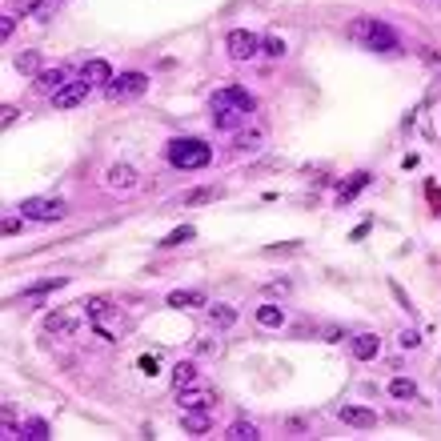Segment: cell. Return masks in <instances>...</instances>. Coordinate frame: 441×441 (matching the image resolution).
<instances>
[{
	"mask_svg": "<svg viewBox=\"0 0 441 441\" xmlns=\"http://www.w3.org/2000/svg\"><path fill=\"white\" fill-rule=\"evenodd\" d=\"M169 165L172 169H205L208 160H213V153H208L205 141H193V136H177V141H169Z\"/></svg>",
	"mask_w": 441,
	"mask_h": 441,
	"instance_id": "1",
	"label": "cell"
},
{
	"mask_svg": "<svg viewBox=\"0 0 441 441\" xmlns=\"http://www.w3.org/2000/svg\"><path fill=\"white\" fill-rule=\"evenodd\" d=\"M349 37L361 40L373 52H397V33L389 25H381V20H353L349 25Z\"/></svg>",
	"mask_w": 441,
	"mask_h": 441,
	"instance_id": "2",
	"label": "cell"
},
{
	"mask_svg": "<svg viewBox=\"0 0 441 441\" xmlns=\"http://www.w3.org/2000/svg\"><path fill=\"white\" fill-rule=\"evenodd\" d=\"M213 109H229V112H253L257 109V100H253V93L249 88H241V85H229V88H220L217 97H213Z\"/></svg>",
	"mask_w": 441,
	"mask_h": 441,
	"instance_id": "3",
	"label": "cell"
},
{
	"mask_svg": "<svg viewBox=\"0 0 441 441\" xmlns=\"http://www.w3.org/2000/svg\"><path fill=\"white\" fill-rule=\"evenodd\" d=\"M69 213L64 201H49V196H28L25 205H20V217L28 220H61Z\"/></svg>",
	"mask_w": 441,
	"mask_h": 441,
	"instance_id": "4",
	"label": "cell"
},
{
	"mask_svg": "<svg viewBox=\"0 0 441 441\" xmlns=\"http://www.w3.org/2000/svg\"><path fill=\"white\" fill-rule=\"evenodd\" d=\"M145 88H148V76H145V73H121V76H112L109 97H112V100L145 97Z\"/></svg>",
	"mask_w": 441,
	"mask_h": 441,
	"instance_id": "5",
	"label": "cell"
},
{
	"mask_svg": "<svg viewBox=\"0 0 441 441\" xmlns=\"http://www.w3.org/2000/svg\"><path fill=\"white\" fill-rule=\"evenodd\" d=\"M225 49H229L233 61H249V57H257L261 40H257V33H249V28H233V33L225 37Z\"/></svg>",
	"mask_w": 441,
	"mask_h": 441,
	"instance_id": "6",
	"label": "cell"
},
{
	"mask_svg": "<svg viewBox=\"0 0 441 441\" xmlns=\"http://www.w3.org/2000/svg\"><path fill=\"white\" fill-rule=\"evenodd\" d=\"M213 401H217V393L208 389V385H193V381H189V385L177 389V405H181V409H208Z\"/></svg>",
	"mask_w": 441,
	"mask_h": 441,
	"instance_id": "7",
	"label": "cell"
},
{
	"mask_svg": "<svg viewBox=\"0 0 441 441\" xmlns=\"http://www.w3.org/2000/svg\"><path fill=\"white\" fill-rule=\"evenodd\" d=\"M81 81H85L88 88H93V85H105V88H109V85H112V64H109V61H88V64H81Z\"/></svg>",
	"mask_w": 441,
	"mask_h": 441,
	"instance_id": "8",
	"label": "cell"
},
{
	"mask_svg": "<svg viewBox=\"0 0 441 441\" xmlns=\"http://www.w3.org/2000/svg\"><path fill=\"white\" fill-rule=\"evenodd\" d=\"M85 97H88V85H85V81H76V85L57 88V93H52V105H57V109H76Z\"/></svg>",
	"mask_w": 441,
	"mask_h": 441,
	"instance_id": "9",
	"label": "cell"
},
{
	"mask_svg": "<svg viewBox=\"0 0 441 441\" xmlns=\"http://www.w3.org/2000/svg\"><path fill=\"white\" fill-rule=\"evenodd\" d=\"M349 353H353L357 361H373V357L381 353V337L377 333H357L353 345H349Z\"/></svg>",
	"mask_w": 441,
	"mask_h": 441,
	"instance_id": "10",
	"label": "cell"
},
{
	"mask_svg": "<svg viewBox=\"0 0 441 441\" xmlns=\"http://www.w3.org/2000/svg\"><path fill=\"white\" fill-rule=\"evenodd\" d=\"M345 421V425H353V429H369V425H377V413L373 409H365V405H341V413H337Z\"/></svg>",
	"mask_w": 441,
	"mask_h": 441,
	"instance_id": "11",
	"label": "cell"
},
{
	"mask_svg": "<svg viewBox=\"0 0 441 441\" xmlns=\"http://www.w3.org/2000/svg\"><path fill=\"white\" fill-rule=\"evenodd\" d=\"M181 425L189 429V433H208V425H213V417H208V409H184Z\"/></svg>",
	"mask_w": 441,
	"mask_h": 441,
	"instance_id": "12",
	"label": "cell"
},
{
	"mask_svg": "<svg viewBox=\"0 0 441 441\" xmlns=\"http://www.w3.org/2000/svg\"><path fill=\"white\" fill-rule=\"evenodd\" d=\"M169 305L172 309H196V305H205V293L201 289H177V293H169Z\"/></svg>",
	"mask_w": 441,
	"mask_h": 441,
	"instance_id": "13",
	"label": "cell"
},
{
	"mask_svg": "<svg viewBox=\"0 0 441 441\" xmlns=\"http://www.w3.org/2000/svg\"><path fill=\"white\" fill-rule=\"evenodd\" d=\"M109 184L117 189V193L133 189V184H136V169H129V165H112V169H109Z\"/></svg>",
	"mask_w": 441,
	"mask_h": 441,
	"instance_id": "14",
	"label": "cell"
},
{
	"mask_svg": "<svg viewBox=\"0 0 441 441\" xmlns=\"http://www.w3.org/2000/svg\"><path fill=\"white\" fill-rule=\"evenodd\" d=\"M365 184H369V172H353V177L341 184V193H337V205H349V201H353V196L365 189Z\"/></svg>",
	"mask_w": 441,
	"mask_h": 441,
	"instance_id": "15",
	"label": "cell"
},
{
	"mask_svg": "<svg viewBox=\"0 0 441 441\" xmlns=\"http://www.w3.org/2000/svg\"><path fill=\"white\" fill-rule=\"evenodd\" d=\"M13 64H16V73H20V76H40V52H37V49L20 52Z\"/></svg>",
	"mask_w": 441,
	"mask_h": 441,
	"instance_id": "16",
	"label": "cell"
},
{
	"mask_svg": "<svg viewBox=\"0 0 441 441\" xmlns=\"http://www.w3.org/2000/svg\"><path fill=\"white\" fill-rule=\"evenodd\" d=\"M16 13H20V16H37V20H49L52 8L45 4V0H16Z\"/></svg>",
	"mask_w": 441,
	"mask_h": 441,
	"instance_id": "17",
	"label": "cell"
},
{
	"mask_svg": "<svg viewBox=\"0 0 441 441\" xmlns=\"http://www.w3.org/2000/svg\"><path fill=\"white\" fill-rule=\"evenodd\" d=\"M45 329L49 333H73L76 321L69 317V313H49V317H45Z\"/></svg>",
	"mask_w": 441,
	"mask_h": 441,
	"instance_id": "18",
	"label": "cell"
},
{
	"mask_svg": "<svg viewBox=\"0 0 441 441\" xmlns=\"http://www.w3.org/2000/svg\"><path fill=\"white\" fill-rule=\"evenodd\" d=\"M257 321L265 325V329H277V325H285V313L277 305H261L257 309Z\"/></svg>",
	"mask_w": 441,
	"mask_h": 441,
	"instance_id": "19",
	"label": "cell"
},
{
	"mask_svg": "<svg viewBox=\"0 0 441 441\" xmlns=\"http://www.w3.org/2000/svg\"><path fill=\"white\" fill-rule=\"evenodd\" d=\"M25 437L28 441H45V437H49V421H45V417H28V421H25Z\"/></svg>",
	"mask_w": 441,
	"mask_h": 441,
	"instance_id": "20",
	"label": "cell"
},
{
	"mask_svg": "<svg viewBox=\"0 0 441 441\" xmlns=\"http://www.w3.org/2000/svg\"><path fill=\"white\" fill-rule=\"evenodd\" d=\"M208 317H213V325H217V329H229V325L237 321V313L229 305H213V309H208Z\"/></svg>",
	"mask_w": 441,
	"mask_h": 441,
	"instance_id": "21",
	"label": "cell"
},
{
	"mask_svg": "<svg viewBox=\"0 0 441 441\" xmlns=\"http://www.w3.org/2000/svg\"><path fill=\"white\" fill-rule=\"evenodd\" d=\"M220 189H213V184H205V189H193V193L184 196V205H208V201H217Z\"/></svg>",
	"mask_w": 441,
	"mask_h": 441,
	"instance_id": "22",
	"label": "cell"
},
{
	"mask_svg": "<svg viewBox=\"0 0 441 441\" xmlns=\"http://www.w3.org/2000/svg\"><path fill=\"white\" fill-rule=\"evenodd\" d=\"M193 237H196V229H193V225H181V229H172V233L165 237L160 245H165V249H172V245H181V241H193Z\"/></svg>",
	"mask_w": 441,
	"mask_h": 441,
	"instance_id": "23",
	"label": "cell"
},
{
	"mask_svg": "<svg viewBox=\"0 0 441 441\" xmlns=\"http://www.w3.org/2000/svg\"><path fill=\"white\" fill-rule=\"evenodd\" d=\"M389 393H393V397H413L417 385H413L409 377H393V381H389Z\"/></svg>",
	"mask_w": 441,
	"mask_h": 441,
	"instance_id": "24",
	"label": "cell"
},
{
	"mask_svg": "<svg viewBox=\"0 0 441 441\" xmlns=\"http://www.w3.org/2000/svg\"><path fill=\"white\" fill-rule=\"evenodd\" d=\"M40 88H49V93L64 88V69H52V73H40Z\"/></svg>",
	"mask_w": 441,
	"mask_h": 441,
	"instance_id": "25",
	"label": "cell"
},
{
	"mask_svg": "<svg viewBox=\"0 0 441 441\" xmlns=\"http://www.w3.org/2000/svg\"><path fill=\"white\" fill-rule=\"evenodd\" d=\"M85 313H88V317H109L112 305L105 301V297H93V301H85Z\"/></svg>",
	"mask_w": 441,
	"mask_h": 441,
	"instance_id": "26",
	"label": "cell"
},
{
	"mask_svg": "<svg viewBox=\"0 0 441 441\" xmlns=\"http://www.w3.org/2000/svg\"><path fill=\"white\" fill-rule=\"evenodd\" d=\"M229 437H257V425H253V421H233V425H229Z\"/></svg>",
	"mask_w": 441,
	"mask_h": 441,
	"instance_id": "27",
	"label": "cell"
},
{
	"mask_svg": "<svg viewBox=\"0 0 441 441\" xmlns=\"http://www.w3.org/2000/svg\"><path fill=\"white\" fill-rule=\"evenodd\" d=\"M213 121H217L220 129H237V121H241V112H229V109H213Z\"/></svg>",
	"mask_w": 441,
	"mask_h": 441,
	"instance_id": "28",
	"label": "cell"
},
{
	"mask_svg": "<svg viewBox=\"0 0 441 441\" xmlns=\"http://www.w3.org/2000/svg\"><path fill=\"white\" fill-rule=\"evenodd\" d=\"M193 377H196V369L189 365V361H181V365L172 369V381H177V389H181V385H189Z\"/></svg>",
	"mask_w": 441,
	"mask_h": 441,
	"instance_id": "29",
	"label": "cell"
},
{
	"mask_svg": "<svg viewBox=\"0 0 441 441\" xmlns=\"http://www.w3.org/2000/svg\"><path fill=\"white\" fill-rule=\"evenodd\" d=\"M261 49L269 52V57H285V40L281 37H265L261 40Z\"/></svg>",
	"mask_w": 441,
	"mask_h": 441,
	"instance_id": "30",
	"label": "cell"
},
{
	"mask_svg": "<svg viewBox=\"0 0 441 441\" xmlns=\"http://www.w3.org/2000/svg\"><path fill=\"white\" fill-rule=\"evenodd\" d=\"M61 277H57V281H37V285H33V289H28V293H33V297H40V293H52V289H61Z\"/></svg>",
	"mask_w": 441,
	"mask_h": 441,
	"instance_id": "31",
	"label": "cell"
},
{
	"mask_svg": "<svg viewBox=\"0 0 441 441\" xmlns=\"http://www.w3.org/2000/svg\"><path fill=\"white\" fill-rule=\"evenodd\" d=\"M261 145V133H241L237 136V148H257Z\"/></svg>",
	"mask_w": 441,
	"mask_h": 441,
	"instance_id": "32",
	"label": "cell"
},
{
	"mask_svg": "<svg viewBox=\"0 0 441 441\" xmlns=\"http://www.w3.org/2000/svg\"><path fill=\"white\" fill-rule=\"evenodd\" d=\"M397 341H401V349H417V341H421V337H417L413 329H405L401 337H397Z\"/></svg>",
	"mask_w": 441,
	"mask_h": 441,
	"instance_id": "33",
	"label": "cell"
},
{
	"mask_svg": "<svg viewBox=\"0 0 441 441\" xmlns=\"http://www.w3.org/2000/svg\"><path fill=\"white\" fill-rule=\"evenodd\" d=\"M13 33H16V20L13 16H4V20H0V40H8Z\"/></svg>",
	"mask_w": 441,
	"mask_h": 441,
	"instance_id": "34",
	"label": "cell"
},
{
	"mask_svg": "<svg viewBox=\"0 0 441 441\" xmlns=\"http://www.w3.org/2000/svg\"><path fill=\"white\" fill-rule=\"evenodd\" d=\"M293 249H301V241H285V245H273L269 257H277V253H293Z\"/></svg>",
	"mask_w": 441,
	"mask_h": 441,
	"instance_id": "35",
	"label": "cell"
},
{
	"mask_svg": "<svg viewBox=\"0 0 441 441\" xmlns=\"http://www.w3.org/2000/svg\"><path fill=\"white\" fill-rule=\"evenodd\" d=\"M141 369H145V373H157L160 361H157V357H141Z\"/></svg>",
	"mask_w": 441,
	"mask_h": 441,
	"instance_id": "36",
	"label": "cell"
},
{
	"mask_svg": "<svg viewBox=\"0 0 441 441\" xmlns=\"http://www.w3.org/2000/svg\"><path fill=\"white\" fill-rule=\"evenodd\" d=\"M4 233H20V220H16V217H4Z\"/></svg>",
	"mask_w": 441,
	"mask_h": 441,
	"instance_id": "37",
	"label": "cell"
},
{
	"mask_svg": "<svg viewBox=\"0 0 441 441\" xmlns=\"http://www.w3.org/2000/svg\"><path fill=\"white\" fill-rule=\"evenodd\" d=\"M0 121H4V124H13V121H16V109H13V105H4V112H0Z\"/></svg>",
	"mask_w": 441,
	"mask_h": 441,
	"instance_id": "38",
	"label": "cell"
}]
</instances>
